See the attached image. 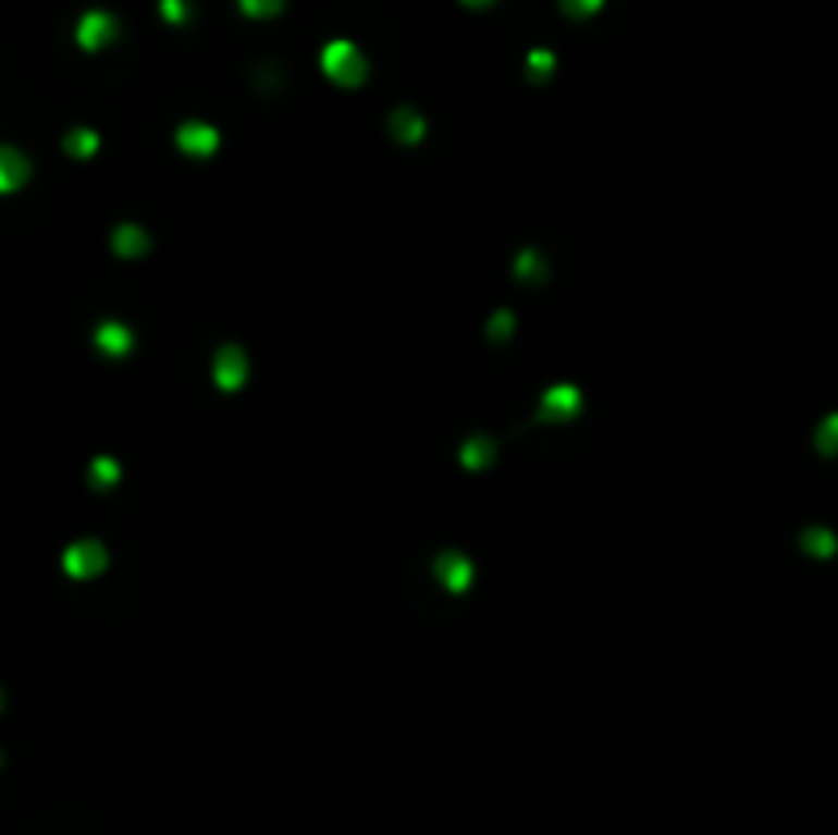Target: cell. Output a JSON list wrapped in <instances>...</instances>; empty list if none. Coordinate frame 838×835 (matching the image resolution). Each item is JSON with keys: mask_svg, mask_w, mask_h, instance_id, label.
Wrapping results in <instances>:
<instances>
[{"mask_svg": "<svg viewBox=\"0 0 838 835\" xmlns=\"http://www.w3.org/2000/svg\"><path fill=\"white\" fill-rule=\"evenodd\" d=\"M323 74L335 78L340 86H356L365 78V53L356 50L353 41H332L323 50Z\"/></svg>", "mask_w": 838, "mask_h": 835, "instance_id": "cell-1", "label": "cell"}, {"mask_svg": "<svg viewBox=\"0 0 838 835\" xmlns=\"http://www.w3.org/2000/svg\"><path fill=\"white\" fill-rule=\"evenodd\" d=\"M115 17L111 13H86L83 21H78V41H83V50H102L107 41H115Z\"/></svg>", "mask_w": 838, "mask_h": 835, "instance_id": "cell-2", "label": "cell"}, {"mask_svg": "<svg viewBox=\"0 0 838 835\" xmlns=\"http://www.w3.org/2000/svg\"><path fill=\"white\" fill-rule=\"evenodd\" d=\"M246 17H279L283 13V0H237Z\"/></svg>", "mask_w": 838, "mask_h": 835, "instance_id": "cell-3", "label": "cell"}, {"mask_svg": "<svg viewBox=\"0 0 838 835\" xmlns=\"http://www.w3.org/2000/svg\"><path fill=\"white\" fill-rule=\"evenodd\" d=\"M560 9H565L569 17H593V13L602 9V0H560Z\"/></svg>", "mask_w": 838, "mask_h": 835, "instance_id": "cell-4", "label": "cell"}, {"mask_svg": "<svg viewBox=\"0 0 838 835\" xmlns=\"http://www.w3.org/2000/svg\"><path fill=\"white\" fill-rule=\"evenodd\" d=\"M160 13H164L168 21H181L185 17V0H160Z\"/></svg>", "mask_w": 838, "mask_h": 835, "instance_id": "cell-5", "label": "cell"}, {"mask_svg": "<svg viewBox=\"0 0 838 835\" xmlns=\"http://www.w3.org/2000/svg\"><path fill=\"white\" fill-rule=\"evenodd\" d=\"M463 4H467V9H486L491 0H463Z\"/></svg>", "mask_w": 838, "mask_h": 835, "instance_id": "cell-6", "label": "cell"}]
</instances>
